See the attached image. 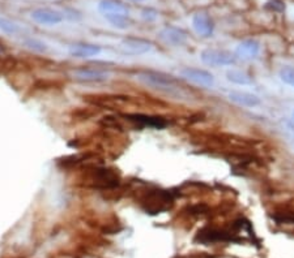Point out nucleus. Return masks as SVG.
Segmentation results:
<instances>
[{
    "instance_id": "23",
    "label": "nucleus",
    "mask_w": 294,
    "mask_h": 258,
    "mask_svg": "<svg viewBox=\"0 0 294 258\" xmlns=\"http://www.w3.org/2000/svg\"><path fill=\"white\" fill-rule=\"evenodd\" d=\"M293 121H294V112H293Z\"/></svg>"
},
{
    "instance_id": "11",
    "label": "nucleus",
    "mask_w": 294,
    "mask_h": 258,
    "mask_svg": "<svg viewBox=\"0 0 294 258\" xmlns=\"http://www.w3.org/2000/svg\"><path fill=\"white\" fill-rule=\"evenodd\" d=\"M192 27L200 37H211L213 33V23L211 17L205 14H196L192 19Z\"/></svg>"
},
{
    "instance_id": "12",
    "label": "nucleus",
    "mask_w": 294,
    "mask_h": 258,
    "mask_svg": "<svg viewBox=\"0 0 294 258\" xmlns=\"http://www.w3.org/2000/svg\"><path fill=\"white\" fill-rule=\"evenodd\" d=\"M260 45L254 40H247L239 43L237 47V55L242 59H254L259 55Z\"/></svg>"
},
{
    "instance_id": "3",
    "label": "nucleus",
    "mask_w": 294,
    "mask_h": 258,
    "mask_svg": "<svg viewBox=\"0 0 294 258\" xmlns=\"http://www.w3.org/2000/svg\"><path fill=\"white\" fill-rule=\"evenodd\" d=\"M200 59L204 64L211 67L231 66L235 63V56L229 51H225V50H204L200 55Z\"/></svg>"
},
{
    "instance_id": "16",
    "label": "nucleus",
    "mask_w": 294,
    "mask_h": 258,
    "mask_svg": "<svg viewBox=\"0 0 294 258\" xmlns=\"http://www.w3.org/2000/svg\"><path fill=\"white\" fill-rule=\"evenodd\" d=\"M24 46L29 49L30 51H34V53L38 54H46L49 51V45H47L45 41L40 40V38H36V37H29V38H25L24 40Z\"/></svg>"
},
{
    "instance_id": "2",
    "label": "nucleus",
    "mask_w": 294,
    "mask_h": 258,
    "mask_svg": "<svg viewBox=\"0 0 294 258\" xmlns=\"http://www.w3.org/2000/svg\"><path fill=\"white\" fill-rule=\"evenodd\" d=\"M30 17L34 23L43 25V27H55L63 23L64 15L59 11L51 10V8L40 7L30 12Z\"/></svg>"
},
{
    "instance_id": "14",
    "label": "nucleus",
    "mask_w": 294,
    "mask_h": 258,
    "mask_svg": "<svg viewBox=\"0 0 294 258\" xmlns=\"http://www.w3.org/2000/svg\"><path fill=\"white\" fill-rule=\"evenodd\" d=\"M128 118L136 121V123H139V124L144 125V127L157 128V129L166 127V121L161 118H153V116H146V115H131Z\"/></svg>"
},
{
    "instance_id": "21",
    "label": "nucleus",
    "mask_w": 294,
    "mask_h": 258,
    "mask_svg": "<svg viewBox=\"0 0 294 258\" xmlns=\"http://www.w3.org/2000/svg\"><path fill=\"white\" fill-rule=\"evenodd\" d=\"M274 219L278 223H294V214H289V212H280L278 215L274 216Z\"/></svg>"
},
{
    "instance_id": "9",
    "label": "nucleus",
    "mask_w": 294,
    "mask_h": 258,
    "mask_svg": "<svg viewBox=\"0 0 294 258\" xmlns=\"http://www.w3.org/2000/svg\"><path fill=\"white\" fill-rule=\"evenodd\" d=\"M101 46L98 45H90V43H76L70 46V55L73 58L86 59V58H94L101 54Z\"/></svg>"
},
{
    "instance_id": "18",
    "label": "nucleus",
    "mask_w": 294,
    "mask_h": 258,
    "mask_svg": "<svg viewBox=\"0 0 294 258\" xmlns=\"http://www.w3.org/2000/svg\"><path fill=\"white\" fill-rule=\"evenodd\" d=\"M111 27L119 30H124L129 27V17L127 16H109L105 17Z\"/></svg>"
},
{
    "instance_id": "15",
    "label": "nucleus",
    "mask_w": 294,
    "mask_h": 258,
    "mask_svg": "<svg viewBox=\"0 0 294 258\" xmlns=\"http://www.w3.org/2000/svg\"><path fill=\"white\" fill-rule=\"evenodd\" d=\"M226 77L230 82L233 84H237V85H250L252 82L250 75H247L243 71H239V69H230L226 72Z\"/></svg>"
},
{
    "instance_id": "13",
    "label": "nucleus",
    "mask_w": 294,
    "mask_h": 258,
    "mask_svg": "<svg viewBox=\"0 0 294 258\" xmlns=\"http://www.w3.org/2000/svg\"><path fill=\"white\" fill-rule=\"evenodd\" d=\"M229 237V233L221 229L216 228H204L202 231H199L196 240L203 244H209V242H216L220 240H226Z\"/></svg>"
},
{
    "instance_id": "19",
    "label": "nucleus",
    "mask_w": 294,
    "mask_h": 258,
    "mask_svg": "<svg viewBox=\"0 0 294 258\" xmlns=\"http://www.w3.org/2000/svg\"><path fill=\"white\" fill-rule=\"evenodd\" d=\"M280 79L287 85L294 86V67L286 66L280 71Z\"/></svg>"
},
{
    "instance_id": "1",
    "label": "nucleus",
    "mask_w": 294,
    "mask_h": 258,
    "mask_svg": "<svg viewBox=\"0 0 294 258\" xmlns=\"http://www.w3.org/2000/svg\"><path fill=\"white\" fill-rule=\"evenodd\" d=\"M137 80L148 88H152L155 90L172 95V97H182L183 95V88H181L179 82L174 77L165 75V73L144 71V72L137 73Z\"/></svg>"
},
{
    "instance_id": "20",
    "label": "nucleus",
    "mask_w": 294,
    "mask_h": 258,
    "mask_svg": "<svg viewBox=\"0 0 294 258\" xmlns=\"http://www.w3.org/2000/svg\"><path fill=\"white\" fill-rule=\"evenodd\" d=\"M157 17H159V12L152 8H144L141 11V19L142 20L148 21V23H152V21L157 20Z\"/></svg>"
},
{
    "instance_id": "5",
    "label": "nucleus",
    "mask_w": 294,
    "mask_h": 258,
    "mask_svg": "<svg viewBox=\"0 0 294 258\" xmlns=\"http://www.w3.org/2000/svg\"><path fill=\"white\" fill-rule=\"evenodd\" d=\"M119 50L126 55H144L152 50V45L141 38H126L119 43Z\"/></svg>"
},
{
    "instance_id": "8",
    "label": "nucleus",
    "mask_w": 294,
    "mask_h": 258,
    "mask_svg": "<svg viewBox=\"0 0 294 258\" xmlns=\"http://www.w3.org/2000/svg\"><path fill=\"white\" fill-rule=\"evenodd\" d=\"M160 38L170 46H182L187 41V34L182 29L168 27L160 32Z\"/></svg>"
},
{
    "instance_id": "7",
    "label": "nucleus",
    "mask_w": 294,
    "mask_h": 258,
    "mask_svg": "<svg viewBox=\"0 0 294 258\" xmlns=\"http://www.w3.org/2000/svg\"><path fill=\"white\" fill-rule=\"evenodd\" d=\"M73 77L83 82H102L110 79V72L99 68H80L73 71Z\"/></svg>"
},
{
    "instance_id": "22",
    "label": "nucleus",
    "mask_w": 294,
    "mask_h": 258,
    "mask_svg": "<svg viewBox=\"0 0 294 258\" xmlns=\"http://www.w3.org/2000/svg\"><path fill=\"white\" fill-rule=\"evenodd\" d=\"M129 2H133V3H142V2H145V0H129Z\"/></svg>"
},
{
    "instance_id": "10",
    "label": "nucleus",
    "mask_w": 294,
    "mask_h": 258,
    "mask_svg": "<svg viewBox=\"0 0 294 258\" xmlns=\"http://www.w3.org/2000/svg\"><path fill=\"white\" fill-rule=\"evenodd\" d=\"M229 99L233 103L242 106V107H255V106L260 105V99L258 95L247 92H241V90H233L229 93Z\"/></svg>"
},
{
    "instance_id": "4",
    "label": "nucleus",
    "mask_w": 294,
    "mask_h": 258,
    "mask_svg": "<svg viewBox=\"0 0 294 258\" xmlns=\"http://www.w3.org/2000/svg\"><path fill=\"white\" fill-rule=\"evenodd\" d=\"M182 77L191 81L195 85L203 86V88H211L215 85V77L211 72L200 68H185L182 69Z\"/></svg>"
},
{
    "instance_id": "6",
    "label": "nucleus",
    "mask_w": 294,
    "mask_h": 258,
    "mask_svg": "<svg viewBox=\"0 0 294 258\" xmlns=\"http://www.w3.org/2000/svg\"><path fill=\"white\" fill-rule=\"evenodd\" d=\"M98 12L103 17L127 16L129 17V8L120 0H101L98 3Z\"/></svg>"
},
{
    "instance_id": "17",
    "label": "nucleus",
    "mask_w": 294,
    "mask_h": 258,
    "mask_svg": "<svg viewBox=\"0 0 294 258\" xmlns=\"http://www.w3.org/2000/svg\"><path fill=\"white\" fill-rule=\"evenodd\" d=\"M0 32L8 36H17L23 32V28L14 20L6 19V17H0Z\"/></svg>"
}]
</instances>
